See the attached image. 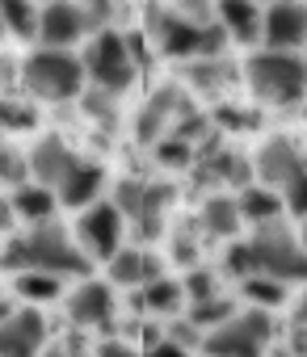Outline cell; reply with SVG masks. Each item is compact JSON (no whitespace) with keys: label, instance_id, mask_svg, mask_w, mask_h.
Instances as JSON below:
<instances>
[{"label":"cell","instance_id":"cell-46","mask_svg":"<svg viewBox=\"0 0 307 357\" xmlns=\"http://www.w3.org/2000/svg\"><path fill=\"white\" fill-rule=\"evenodd\" d=\"M269 5H274V0H269Z\"/></svg>","mask_w":307,"mask_h":357},{"label":"cell","instance_id":"cell-35","mask_svg":"<svg viewBox=\"0 0 307 357\" xmlns=\"http://www.w3.org/2000/svg\"><path fill=\"white\" fill-rule=\"evenodd\" d=\"M282 202H286V211H290L294 219H307V168L282 190Z\"/></svg>","mask_w":307,"mask_h":357},{"label":"cell","instance_id":"cell-29","mask_svg":"<svg viewBox=\"0 0 307 357\" xmlns=\"http://www.w3.org/2000/svg\"><path fill=\"white\" fill-rule=\"evenodd\" d=\"M38 122V109L17 97H0V130H30Z\"/></svg>","mask_w":307,"mask_h":357},{"label":"cell","instance_id":"cell-18","mask_svg":"<svg viewBox=\"0 0 307 357\" xmlns=\"http://www.w3.org/2000/svg\"><path fill=\"white\" fill-rule=\"evenodd\" d=\"M198 223H202V231L207 236H236L240 231V223H244V215H240V198H232V194H211L207 202H202V211H198Z\"/></svg>","mask_w":307,"mask_h":357},{"label":"cell","instance_id":"cell-4","mask_svg":"<svg viewBox=\"0 0 307 357\" xmlns=\"http://www.w3.org/2000/svg\"><path fill=\"white\" fill-rule=\"evenodd\" d=\"M248 248H253V261H257V273L265 278H278L286 286L303 282L307 286V244L282 223H257L253 236H248Z\"/></svg>","mask_w":307,"mask_h":357},{"label":"cell","instance_id":"cell-23","mask_svg":"<svg viewBox=\"0 0 307 357\" xmlns=\"http://www.w3.org/2000/svg\"><path fill=\"white\" fill-rule=\"evenodd\" d=\"M13 290H17L30 307H38V303H55V298L63 294V278H55V273H38V269H26V273H13Z\"/></svg>","mask_w":307,"mask_h":357},{"label":"cell","instance_id":"cell-17","mask_svg":"<svg viewBox=\"0 0 307 357\" xmlns=\"http://www.w3.org/2000/svg\"><path fill=\"white\" fill-rule=\"evenodd\" d=\"M215 13H219V26L227 30L232 43H261V17L265 9H257V0H215Z\"/></svg>","mask_w":307,"mask_h":357},{"label":"cell","instance_id":"cell-39","mask_svg":"<svg viewBox=\"0 0 307 357\" xmlns=\"http://www.w3.org/2000/svg\"><path fill=\"white\" fill-rule=\"evenodd\" d=\"M13 219H17L13 198H0V236H9V231H13Z\"/></svg>","mask_w":307,"mask_h":357},{"label":"cell","instance_id":"cell-1","mask_svg":"<svg viewBox=\"0 0 307 357\" xmlns=\"http://www.w3.org/2000/svg\"><path fill=\"white\" fill-rule=\"evenodd\" d=\"M0 269H9V273L38 269V273H55V278H89V257L51 219V223H34L30 231L13 236L0 248Z\"/></svg>","mask_w":307,"mask_h":357},{"label":"cell","instance_id":"cell-10","mask_svg":"<svg viewBox=\"0 0 307 357\" xmlns=\"http://www.w3.org/2000/svg\"><path fill=\"white\" fill-rule=\"evenodd\" d=\"M26 164H30V181H34V185L59 190V185L68 181V172L80 164V155H76V151H72L59 135H43V139L30 147Z\"/></svg>","mask_w":307,"mask_h":357},{"label":"cell","instance_id":"cell-22","mask_svg":"<svg viewBox=\"0 0 307 357\" xmlns=\"http://www.w3.org/2000/svg\"><path fill=\"white\" fill-rule=\"evenodd\" d=\"M139 298H143L147 311H156V315H177L181 303H186V286H181V278H156V282H147L139 290Z\"/></svg>","mask_w":307,"mask_h":357},{"label":"cell","instance_id":"cell-9","mask_svg":"<svg viewBox=\"0 0 307 357\" xmlns=\"http://www.w3.org/2000/svg\"><path fill=\"white\" fill-rule=\"evenodd\" d=\"M261 43L269 51H299L307 43V5L303 0H274L261 17Z\"/></svg>","mask_w":307,"mask_h":357},{"label":"cell","instance_id":"cell-27","mask_svg":"<svg viewBox=\"0 0 307 357\" xmlns=\"http://www.w3.org/2000/svg\"><path fill=\"white\" fill-rule=\"evenodd\" d=\"M232 315H240L236 311V298H227V294H215V298H207V303H190V324L207 336L211 328H219V324H227Z\"/></svg>","mask_w":307,"mask_h":357},{"label":"cell","instance_id":"cell-36","mask_svg":"<svg viewBox=\"0 0 307 357\" xmlns=\"http://www.w3.org/2000/svg\"><path fill=\"white\" fill-rule=\"evenodd\" d=\"M93 357H143L130 340H122V336H110V340H101L97 349H93Z\"/></svg>","mask_w":307,"mask_h":357},{"label":"cell","instance_id":"cell-11","mask_svg":"<svg viewBox=\"0 0 307 357\" xmlns=\"http://www.w3.org/2000/svg\"><path fill=\"white\" fill-rule=\"evenodd\" d=\"M89 34L84 26V9L76 0H51V5L38 13V43L51 51H68Z\"/></svg>","mask_w":307,"mask_h":357},{"label":"cell","instance_id":"cell-15","mask_svg":"<svg viewBox=\"0 0 307 357\" xmlns=\"http://www.w3.org/2000/svg\"><path fill=\"white\" fill-rule=\"evenodd\" d=\"M105 273H110L114 286H135V290H143L147 282L165 278L160 261L151 257V252H139V248H118V252L105 261Z\"/></svg>","mask_w":307,"mask_h":357},{"label":"cell","instance_id":"cell-34","mask_svg":"<svg viewBox=\"0 0 307 357\" xmlns=\"http://www.w3.org/2000/svg\"><path fill=\"white\" fill-rule=\"evenodd\" d=\"M227 273H232V278H240V282L257 273V261H253L248 240H244V244H227Z\"/></svg>","mask_w":307,"mask_h":357},{"label":"cell","instance_id":"cell-37","mask_svg":"<svg viewBox=\"0 0 307 357\" xmlns=\"http://www.w3.org/2000/svg\"><path fill=\"white\" fill-rule=\"evenodd\" d=\"M143 357H190V349L165 336V340H156V344H147V353H143Z\"/></svg>","mask_w":307,"mask_h":357},{"label":"cell","instance_id":"cell-21","mask_svg":"<svg viewBox=\"0 0 307 357\" xmlns=\"http://www.w3.org/2000/svg\"><path fill=\"white\" fill-rule=\"evenodd\" d=\"M282 198H278V190H265V185H244L240 190V215H244V223H274L278 215H282Z\"/></svg>","mask_w":307,"mask_h":357},{"label":"cell","instance_id":"cell-20","mask_svg":"<svg viewBox=\"0 0 307 357\" xmlns=\"http://www.w3.org/2000/svg\"><path fill=\"white\" fill-rule=\"evenodd\" d=\"M173 185H147V194H143V206H139V215H135V227H139V236L143 240H156L160 231H165V219H169V206H173Z\"/></svg>","mask_w":307,"mask_h":357},{"label":"cell","instance_id":"cell-43","mask_svg":"<svg viewBox=\"0 0 307 357\" xmlns=\"http://www.w3.org/2000/svg\"><path fill=\"white\" fill-rule=\"evenodd\" d=\"M303 244H307V219H303Z\"/></svg>","mask_w":307,"mask_h":357},{"label":"cell","instance_id":"cell-44","mask_svg":"<svg viewBox=\"0 0 307 357\" xmlns=\"http://www.w3.org/2000/svg\"><path fill=\"white\" fill-rule=\"evenodd\" d=\"M303 114H307V105H303Z\"/></svg>","mask_w":307,"mask_h":357},{"label":"cell","instance_id":"cell-3","mask_svg":"<svg viewBox=\"0 0 307 357\" xmlns=\"http://www.w3.org/2000/svg\"><path fill=\"white\" fill-rule=\"evenodd\" d=\"M17 80H22V89H26L34 101H51V105H55V101L80 97L89 76H84V63H80L76 55L43 47V51H30V55L22 59Z\"/></svg>","mask_w":307,"mask_h":357},{"label":"cell","instance_id":"cell-38","mask_svg":"<svg viewBox=\"0 0 307 357\" xmlns=\"http://www.w3.org/2000/svg\"><path fill=\"white\" fill-rule=\"evenodd\" d=\"M17 72H22V68H13L5 55H0V97H9V84L17 80Z\"/></svg>","mask_w":307,"mask_h":357},{"label":"cell","instance_id":"cell-45","mask_svg":"<svg viewBox=\"0 0 307 357\" xmlns=\"http://www.w3.org/2000/svg\"><path fill=\"white\" fill-rule=\"evenodd\" d=\"M173 5H177V0H173Z\"/></svg>","mask_w":307,"mask_h":357},{"label":"cell","instance_id":"cell-13","mask_svg":"<svg viewBox=\"0 0 307 357\" xmlns=\"http://www.w3.org/2000/svg\"><path fill=\"white\" fill-rule=\"evenodd\" d=\"M47 340V319L38 307H22L9 319H0V357H38Z\"/></svg>","mask_w":307,"mask_h":357},{"label":"cell","instance_id":"cell-24","mask_svg":"<svg viewBox=\"0 0 307 357\" xmlns=\"http://www.w3.org/2000/svg\"><path fill=\"white\" fill-rule=\"evenodd\" d=\"M0 22L13 38H38V9L30 0H0Z\"/></svg>","mask_w":307,"mask_h":357},{"label":"cell","instance_id":"cell-7","mask_svg":"<svg viewBox=\"0 0 307 357\" xmlns=\"http://www.w3.org/2000/svg\"><path fill=\"white\" fill-rule=\"evenodd\" d=\"M307 168V155L299 151V143H290V139H282V135H274V139H265L261 147H257V155H253V176L265 185V190H286L294 176Z\"/></svg>","mask_w":307,"mask_h":357},{"label":"cell","instance_id":"cell-40","mask_svg":"<svg viewBox=\"0 0 307 357\" xmlns=\"http://www.w3.org/2000/svg\"><path fill=\"white\" fill-rule=\"evenodd\" d=\"M294 324H299V328H307V290H303V298L294 303Z\"/></svg>","mask_w":307,"mask_h":357},{"label":"cell","instance_id":"cell-30","mask_svg":"<svg viewBox=\"0 0 307 357\" xmlns=\"http://www.w3.org/2000/svg\"><path fill=\"white\" fill-rule=\"evenodd\" d=\"M181 286H186V298H190V303H207V298L219 294V278H215L211 269H202V265H194V269L181 278Z\"/></svg>","mask_w":307,"mask_h":357},{"label":"cell","instance_id":"cell-26","mask_svg":"<svg viewBox=\"0 0 307 357\" xmlns=\"http://www.w3.org/2000/svg\"><path fill=\"white\" fill-rule=\"evenodd\" d=\"M186 80L194 89H202V93H219V89L232 84V63L227 59H194L186 68Z\"/></svg>","mask_w":307,"mask_h":357},{"label":"cell","instance_id":"cell-6","mask_svg":"<svg viewBox=\"0 0 307 357\" xmlns=\"http://www.w3.org/2000/svg\"><path fill=\"white\" fill-rule=\"evenodd\" d=\"M80 63H84V76L93 80V89H105L114 97H122L135 84V55H130L126 34H118V30L93 34L84 55H80Z\"/></svg>","mask_w":307,"mask_h":357},{"label":"cell","instance_id":"cell-19","mask_svg":"<svg viewBox=\"0 0 307 357\" xmlns=\"http://www.w3.org/2000/svg\"><path fill=\"white\" fill-rule=\"evenodd\" d=\"M55 206H59V194L47 190V185L26 181V185L13 190V211H17V219H26L30 227H34V223H51V219H55Z\"/></svg>","mask_w":307,"mask_h":357},{"label":"cell","instance_id":"cell-8","mask_svg":"<svg viewBox=\"0 0 307 357\" xmlns=\"http://www.w3.org/2000/svg\"><path fill=\"white\" fill-rule=\"evenodd\" d=\"M122 227H126V219H122V211H118L114 202H93V206L80 215V223H76L84 252L97 257V261H110V257L122 248Z\"/></svg>","mask_w":307,"mask_h":357},{"label":"cell","instance_id":"cell-42","mask_svg":"<svg viewBox=\"0 0 307 357\" xmlns=\"http://www.w3.org/2000/svg\"><path fill=\"white\" fill-rule=\"evenodd\" d=\"M265 357H290V353H286V344H282V349H274V353H265Z\"/></svg>","mask_w":307,"mask_h":357},{"label":"cell","instance_id":"cell-31","mask_svg":"<svg viewBox=\"0 0 307 357\" xmlns=\"http://www.w3.org/2000/svg\"><path fill=\"white\" fill-rule=\"evenodd\" d=\"M80 9H84L89 34H101V30H110V22L118 17V0H80Z\"/></svg>","mask_w":307,"mask_h":357},{"label":"cell","instance_id":"cell-28","mask_svg":"<svg viewBox=\"0 0 307 357\" xmlns=\"http://www.w3.org/2000/svg\"><path fill=\"white\" fill-rule=\"evenodd\" d=\"M194 160H198V147L186 143V139H177V135H165V139L156 143V164H160V168L186 172V168H194Z\"/></svg>","mask_w":307,"mask_h":357},{"label":"cell","instance_id":"cell-33","mask_svg":"<svg viewBox=\"0 0 307 357\" xmlns=\"http://www.w3.org/2000/svg\"><path fill=\"white\" fill-rule=\"evenodd\" d=\"M143 194H147L143 181H118V190H114V206L122 211V219H135V215H139Z\"/></svg>","mask_w":307,"mask_h":357},{"label":"cell","instance_id":"cell-12","mask_svg":"<svg viewBox=\"0 0 307 357\" xmlns=\"http://www.w3.org/2000/svg\"><path fill=\"white\" fill-rule=\"evenodd\" d=\"M190 105L181 101V89H173V84H165V89H156L147 101H143V109H139V118H135V139L139 143H151L156 147L165 135H169V126H173V118H181Z\"/></svg>","mask_w":307,"mask_h":357},{"label":"cell","instance_id":"cell-14","mask_svg":"<svg viewBox=\"0 0 307 357\" xmlns=\"http://www.w3.org/2000/svg\"><path fill=\"white\" fill-rule=\"evenodd\" d=\"M114 319V290L105 282L80 278V286L68 298V324L72 328H105Z\"/></svg>","mask_w":307,"mask_h":357},{"label":"cell","instance_id":"cell-2","mask_svg":"<svg viewBox=\"0 0 307 357\" xmlns=\"http://www.w3.org/2000/svg\"><path fill=\"white\" fill-rule=\"evenodd\" d=\"M244 84L261 105H299L307 97V63L290 51H257L244 59Z\"/></svg>","mask_w":307,"mask_h":357},{"label":"cell","instance_id":"cell-25","mask_svg":"<svg viewBox=\"0 0 307 357\" xmlns=\"http://www.w3.org/2000/svg\"><path fill=\"white\" fill-rule=\"evenodd\" d=\"M240 294H244L253 307H261V311H278V307L286 303V282L265 278V273H253V278L240 282Z\"/></svg>","mask_w":307,"mask_h":357},{"label":"cell","instance_id":"cell-41","mask_svg":"<svg viewBox=\"0 0 307 357\" xmlns=\"http://www.w3.org/2000/svg\"><path fill=\"white\" fill-rule=\"evenodd\" d=\"M38 357H68V349H47V353H38Z\"/></svg>","mask_w":307,"mask_h":357},{"label":"cell","instance_id":"cell-5","mask_svg":"<svg viewBox=\"0 0 307 357\" xmlns=\"http://www.w3.org/2000/svg\"><path fill=\"white\" fill-rule=\"evenodd\" d=\"M274 344V311L248 307L202 336L207 357H265Z\"/></svg>","mask_w":307,"mask_h":357},{"label":"cell","instance_id":"cell-32","mask_svg":"<svg viewBox=\"0 0 307 357\" xmlns=\"http://www.w3.org/2000/svg\"><path fill=\"white\" fill-rule=\"evenodd\" d=\"M80 101H84V109H89L97 122H105V118L114 122V118H118V97H114V93H105V89H84V93H80Z\"/></svg>","mask_w":307,"mask_h":357},{"label":"cell","instance_id":"cell-16","mask_svg":"<svg viewBox=\"0 0 307 357\" xmlns=\"http://www.w3.org/2000/svg\"><path fill=\"white\" fill-rule=\"evenodd\" d=\"M101 190H105V168L93 164V160H80L55 194H59V206H68V211H89Z\"/></svg>","mask_w":307,"mask_h":357}]
</instances>
